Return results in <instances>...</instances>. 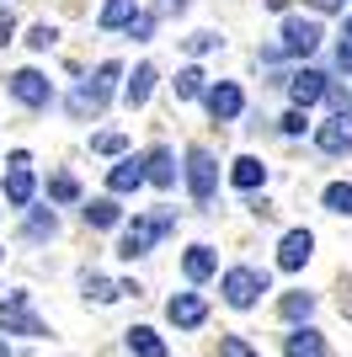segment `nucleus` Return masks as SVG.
I'll list each match as a JSON object with an SVG mask.
<instances>
[{"instance_id":"nucleus-1","label":"nucleus","mask_w":352,"mask_h":357,"mask_svg":"<svg viewBox=\"0 0 352 357\" xmlns=\"http://www.w3.org/2000/svg\"><path fill=\"white\" fill-rule=\"evenodd\" d=\"M171 213H145V219H133L129 224V229H123V245H117V256H129V261H133V256H149V251H155V240H166V235H171Z\"/></svg>"},{"instance_id":"nucleus-2","label":"nucleus","mask_w":352,"mask_h":357,"mask_svg":"<svg viewBox=\"0 0 352 357\" xmlns=\"http://www.w3.org/2000/svg\"><path fill=\"white\" fill-rule=\"evenodd\" d=\"M117 75H123V64H112V59H107L102 70H96V75L86 80V86L75 91V96H70V112H75V118H86V112H102V107H107V96H112V86H117Z\"/></svg>"},{"instance_id":"nucleus-3","label":"nucleus","mask_w":352,"mask_h":357,"mask_svg":"<svg viewBox=\"0 0 352 357\" xmlns=\"http://www.w3.org/2000/svg\"><path fill=\"white\" fill-rule=\"evenodd\" d=\"M219 294H224V304H230V310H251V304L267 294V272H256V267H230V272H224V283H219Z\"/></svg>"},{"instance_id":"nucleus-4","label":"nucleus","mask_w":352,"mask_h":357,"mask_svg":"<svg viewBox=\"0 0 352 357\" xmlns=\"http://www.w3.org/2000/svg\"><path fill=\"white\" fill-rule=\"evenodd\" d=\"M0 336H48V326L32 314V294H6V304H0Z\"/></svg>"},{"instance_id":"nucleus-5","label":"nucleus","mask_w":352,"mask_h":357,"mask_svg":"<svg viewBox=\"0 0 352 357\" xmlns=\"http://www.w3.org/2000/svg\"><path fill=\"white\" fill-rule=\"evenodd\" d=\"M214 187H219V165H214V155H208L203 144H192L187 149V192L198 197V203H208Z\"/></svg>"},{"instance_id":"nucleus-6","label":"nucleus","mask_w":352,"mask_h":357,"mask_svg":"<svg viewBox=\"0 0 352 357\" xmlns=\"http://www.w3.org/2000/svg\"><path fill=\"white\" fill-rule=\"evenodd\" d=\"M321 22H309V16H288V22H283V48L278 54H315V48H321Z\"/></svg>"},{"instance_id":"nucleus-7","label":"nucleus","mask_w":352,"mask_h":357,"mask_svg":"<svg viewBox=\"0 0 352 357\" xmlns=\"http://www.w3.org/2000/svg\"><path fill=\"white\" fill-rule=\"evenodd\" d=\"M11 96L22 107H48L54 102V86H48V75H38V70H16L11 75Z\"/></svg>"},{"instance_id":"nucleus-8","label":"nucleus","mask_w":352,"mask_h":357,"mask_svg":"<svg viewBox=\"0 0 352 357\" xmlns=\"http://www.w3.org/2000/svg\"><path fill=\"white\" fill-rule=\"evenodd\" d=\"M166 320H171L176 331H198V326L208 320L203 294H171V304H166Z\"/></svg>"},{"instance_id":"nucleus-9","label":"nucleus","mask_w":352,"mask_h":357,"mask_svg":"<svg viewBox=\"0 0 352 357\" xmlns=\"http://www.w3.org/2000/svg\"><path fill=\"white\" fill-rule=\"evenodd\" d=\"M203 102H208V112H214V123H230V118H240L246 96H240L235 80H219V86H203Z\"/></svg>"},{"instance_id":"nucleus-10","label":"nucleus","mask_w":352,"mask_h":357,"mask_svg":"<svg viewBox=\"0 0 352 357\" xmlns=\"http://www.w3.org/2000/svg\"><path fill=\"white\" fill-rule=\"evenodd\" d=\"M315 144H321L325 155H347V149H352V112H337V118H325L321 128H315Z\"/></svg>"},{"instance_id":"nucleus-11","label":"nucleus","mask_w":352,"mask_h":357,"mask_svg":"<svg viewBox=\"0 0 352 357\" xmlns=\"http://www.w3.org/2000/svg\"><path fill=\"white\" fill-rule=\"evenodd\" d=\"M309 256H315V235H309V229H288L283 245H278V267L283 272H299Z\"/></svg>"},{"instance_id":"nucleus-12","label":"nucleus","mask_w":352,"mask_h":357,"mask_svg":"<svg viewBox=\"0 0 352 357\" xmlns=\"http://www.w3.org/2000/svg\"><path fill=\"white\" fill-rule=\"evenodd\" d=\"M6 203H11V208H27L32 203V171H27V155H22V149L11 155V171H6Z\"/></svg>"},{"instance_id":"nucleus-13","label":"nucleus","mask_w":352,"mask_h":357,"mask_svg":"<svg viewBox=\"0 0 352 357\" xmlns=\"http://www.w3.org/2000/svg\"><path fill=\"white\" fill-rule=\"evenodd\" d=\"M321 91H325V75H321V70H293V75H288V96H293V107L321 102Z\"/></svg>"},{"instance_id":"nucleus-14","label":"nucleus","mask_w":352,"mask_h":357,"mask_svg":"<svg viewBox=\"0 0 352 357\" xmlns=\"http://www.w3.org/2000/svg\"><path fill=\"white\" fill-rule=\"evenodd\" d=\"M139 171H145V181H155V187H171L176 181V165H171V149H149L145 160H139Z\"/></svg>"},{"instance_id":"nucleus-15","label":"nucleus","mask_w":352,"mask_h":357,"mask_svg":"<svg viewBox=\"0 0 352 357\" xmlns=\"http://www.w3.org/2000/svg\"><path fill=\"white\" fill-rule=\"evenodd\" d=\"M214 267H219V256H214V245H187V256H182V272H187L192 283H203V278H214Z\"/></svg>"},{"instance_id":"nucleus-16","label":"nucleus","mask_w":352,"mask_h":357,"mask_svg":"<svg viewBox=\"0 0 352 357\" xmlns=\"http://www.w3.org/2000/svg\"><path fill=\"white\" fill-rule=\"evenodd\" d=\"M288 357H331V347H325V336L315 326H299L288 336Z\"/></svg>"},{"instance_id":"nucleus-17","label":"nucleus","mask_w":352,"mask_h":357,"mask_svg":"<svg viewBox=\"0 0 352 357\" xmlns=\"http://www.w3.org/2000/svg\"><path fill=\"white\" fill-rule=\"evenodd\" d=\"M230 181L240 187V192H256V187L267 181V165L256 160V155H240V160L230 165Z\"/></svg>"},{"instance_id":"nucleus-18","label":"nucleus","mask_w":352,"mask_h":357,"mask_svg":"<svg viewBox=\"0 0 352 357\" xmlns=\"http://www.w3.org/2000/svg\"><path fill=\"white\" fill-rule=\"evenodd\" d=\"M149 91H155V64H139V70H133V80L123 86V102H129V107H145Z\"/></svg>"},{"instance_id":"nucleus-19","label":"nucleus","mask_w":352,"mask_h":357,"mask_svg":"<svg viewBox=\"0 0 352 357\" xmlns=\"http://www.w3.org/2000/svg\"><path fill=\"white\" fill-rule=\"evenodd\" d=\"M80 213H86V224H91V229H112V224L123 219V208H117L112 197H91V203H86Z\"/></svg>"},{"instance_id":"nucleus-20","label":"nucleus","mask_w":352,"mask_h":357,"mask_svg":"<svg viewBox=\"0 0 352 357\" xmlns=\"http://www.w3.org/2000/svg\"><path fill=\"white\" fill-rule=\"evenodd\" d=\"M107 187H112V192H139V187H145V171H139V160L112 165V171H107Z\"/></svg>"},{"instance_id":"nucleus-21","label":"nucleus","mask_w":352,"mask_h":357,"mask_svg":"<svg viewBox=\"0 0 352 357\" xmlns=\"http://www.w3.org/2000/svg\"><path fill=\"white\" fill-rule=\"evenodd\" d=\"M129 352H133V357H166V342H161L149 326H133V331H129Z\"/></svg>"},{"instance_id":"nucleus-22","label":"nucleus","mask_w":352,"mask_h":357,"mask_svg":"<svg viewBox=\"0 0 352 357\" xmlns=\"http://www.w3.org/2000/svg\"><path fill=\"white\" fill-rule=\"evenodd\" d=\"M278 314H283V320H293V326L309 320V314H315V294H283L278 298Z\"/></svg>"},{"instance_id":"nucleus-23","label":"nucleus","mask_w":352,"mask_h":357,"mask_svg":"<svg viewBox=\"0 0 352 357\" xmlns=\"http://www.w3.org/2000/svg\"><path fill=\"white\" fill-rule=\"evenodd\" d=\"M129 16H133V0H107L102 6V16H96V27H129Z\"/></svg>"},{"instance_id":"nucleus-24","label":"nucleus","mask_w":352,"mask_h":357,"mask_svg":"<svg viewBox=\"0 0 352 357\" xmlns=\"http://www.w3.org/2000/svg\"><path fill=\"white\" fill-rule=\"evenodd\" d=\"M321 203L331 213H347V219H352V187H347V181H331V187L321 192Z\"/></svg>"},{"instance_id":"nucleus-25","label":"nucleus","mask_w":352,"mask_h":357,"mask_svg":"<svg viewBox=\"0 0 352 357\" xmlns=\"http://www.w3.org/2000/svg\"><path fill=\"white\" fill-rule=\"evenodd\" d=\"M86 298H96V304H112V298H123V294H117L112 278H102V272H86Z\"/></svg>"},{"instance_id":"nucleus-26","label":"nucleus","mask_w":352,"mask_h":357,"mask_svg":"<svg viewBox=\"0 0 352 357\" xmlns=\"http://www.w3.org/2000/svg\"><path fill=\"white\" fill-rule=\"evenodd\" d=\"M48 197H54V203H75V197H80V187H75V176H70V171L48 176Z\"/></svg>"},{"instance_id":"nucleus-27","label":"nucleus","mask_w":352,"mask_h":357,"mask_svg":"<svg viewBox=\"0 0 352 357\" xmlns=\"http://www.w3.org/2000/svg\"><path fill=\"white\" fill-rule=\"evenodd\" d=\"M176 96H182V102L203 96V70H182V75H176Z\"/></svg>"},{"instance_id":"nucleus-28","label":"nucleus","mask_w":352,"mask_h":357,"mask_svg":"<svg viewBox=\"0 0 352 357\" xmlns=\"http://www.w3.org/2000/svg\"><path fill=\"white\" fill-rule=\"evenodd\" d=\"M48 235H59V219L54 213H32L27 219V240H48Z\"/></svg>"},{"instance_id":"nucleus-29","label":"nucleus","mask_w":352,"mask_h":357,"mask_svg":"<svg viewBox=\"0 0 352 357\" xmlns=\"http://www.w3.org/2000/svg\"><path fill=\"white\" fill-rule=\"evenodd\" d=\"M91 149H96V155H123V149H129V134H117V128H112V134H96Z\"/></svg>"},{"instance_id":"nucleus-30","label":"nucleus","mask_w":352,"mask_h":357,"mask_svg":"<svg viewBox=\"0 0 352 357\" xmlns=\"http://www.w3.org/2000/svg\"><path fill=\"white\" fill-rule=\"evenodd\" d=\"M219 357H262V352H251L246 336H224V342H219Z\"/></svg>"},{"instance_id":"nucleus-31","label":"nucleus","mask_w":352,"mask_h":357,"mask_svg":"<svg viewBox=\"0 0 352 357\" xmlns=\"http://www.w3.org/2000/svg\"><path fill=\"white\" fill-rule=\"evenodd\" d=\"M54 38H59V32H54V27H48V22H38V27H32V32H27V43H32V48H38V54H43V48H54Z\"/></svg>"},{"instance_id":"nucleus-32","label":"nucleus","mask_w":352,"mask_h":357,"mask_svg":"<svg viewBox=\"0 0 352 357\" xmlns=\"http://www.w3.org/2000/svg\"><path fill=\"white\" fill-rule=\"evenodd\" d=\"M305 107H293V112H288V118H283V134H288V139H299V134H305Z\"/></svg>"},{"instance_id":"nucleus-33","label":"nucleus","mask_w":352,"mask_h":357,"mask_svg":"<svg viewBox=\"0 0 352 357\" xmlns=\"http://www.w3.org/2000/svg\"><path fill=\"white\" fill-rule=\"evenodd\" d=\"M187 48H192V54H208V48H219V38H214V32H192Z\"/></svg>"},{"instance_id":"nucleus-34","label":"nucleus","mask_w":352,"mask_h":357,"mask_svg":"<svg viewBox=\"0 0 352 357\" xmlns=\"http://www.w3.org/2000/svg\"><path fill=\"white\" fill-rule=\"evenodd\" d=\"M11 38H16V16L0 11V43H11Z\"/></svg>"},{"instance_id":"nucleus-35","label":"nucleus","mask_w":352,"mask_h":357,"mask_svg":"<svg viewBox=\"0 0 352 357\" xmlns=\"http://www.w3.org/2000/svg\"><path fill=\"white\" fill-rule=\"evenodd\" d=\"M337 64H342V70H352V43H342V48H337Z\"/></svg>"},{"instance_id":"nucleus-36","label":"nucleus","mask_w":352,"mask_h":357,"mask_svg":"<svg viewBox=\"0 0 352 357\" xmlns=\"http://www.w3.org/2000/svg\"><path fill=\"white\" fill-rule=\"evenodd\" d=\"M342 314H347V320H352V283L342 288Z\"/></svg>"},{"instance_id":"nucleus-37","label":"nucleus","mask_w":352,"mask_h":357,"mask_svg":"<svg viewBox=\"0 0 352 357\" xmlns=\"http://www.w3.org/2000/svg\"><path fill=\"white\" fill-rule=\"evenodd\" d=\"M309 6H315V11H337L342 0H309Z\"/></svg>"},{"instance_id":"nucleus-38","label":"nucleus","mask_w":352,"mask_h":357,"mask_svg":"<svg viewBox=\"0 0 352 357\" xmlns=\"http://www.w3.org/2000/svg\"><path fill=\"white\" fill-rule=\"evenodd\" d=\"M0 357H11V347H6V342H0Z\"/></svg>"},{"instance_id":"nucleus-39","label":"nucleus","mask_w":352,"mask_h":357,"mask_svg":"<svg viewBox=\"0 0 352 357\" xmlns=\"http://www.w3.org/2000/svg\"><path fill=\"white\" fill-rule=\"evenodd\" d=\"M347 43H352V16H347Z\"/></svg>"},{"instance_id":"nucleus-40","label":"nucleus","mask_w":352,"mask_h":357,"mask_svg":"<svg viewBox=\"0 0 352 357\" xmlns=\"http://www.w3.org/2000/svg\"><path fill=\"white\" fill-rule=\"evenodd\" d=\"M0 261H6V251H0Z\"/></svg>"}]
</instances>
